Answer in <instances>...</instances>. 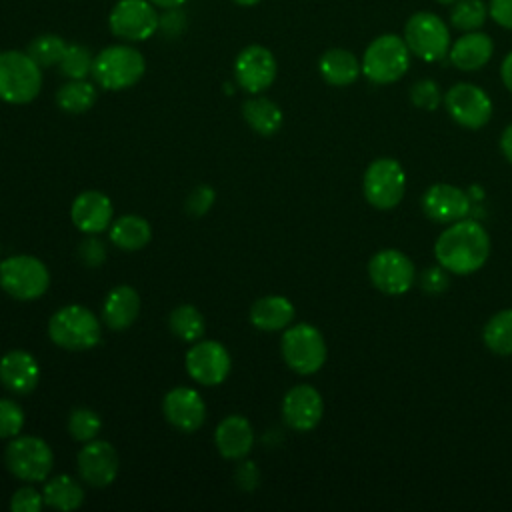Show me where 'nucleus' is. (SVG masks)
I'll return each instance as SVG.
<instances>
[{"label": "nucleus", "mask_w": 512, "mask_h": 512, "mask_svg": "<svg viewBox=\"0 0 512 512\" xmlns=\"http://www.w3.org/2000/svg\"><path fill=\"white\" fill-rule=\"evenodd\" d=\"M404 42L418 58L436 62L450 50V30L440 16L422 10L408 18L404 26Z\"/></svg>", "instance_id": "nucleus-10"}, {"label": "nucleus", "mask_w": 512, "mask_h": 512, "mask_svg": "<svg viewBox=\"0 0 512 512\" xmlns=\"http://www.w3.org/2000/svg\"><path fill=\"white\" fill-rule=\"evenodd\" d=\"M324 414L320 392L310 384L290 388L282 400V418L296 432H308L318 426Z\"/></svg>", "instance_id": "nucleus-17"}, {"label": "nucleus", "mask_w": 512, "mask_h": 512, "mask_svg": "<svg viewBox=\"0 0 512 512\" xmlns=\"http://www.w3.org/2000/svg\"><path fill=\"white\" fill-rule=\"evenodd\" d=\"M410 100L420 110H436L442 102V92L434 80L422 78L412 84Z\"/></svg>", "instance_id": "nucleus-38"}, {"label": "nucleus", "mask_w": 512, "mask_h": 512, "mask_svg": "<svg viewBox=\"0 0 512 512\" xmlns=\"http://www.w3.org/2000/svg\"><path fill=\"white\" fill-rule=\"evenodd\" d=\"M294 320V304L284 296L258 298L250 308V322L264 332L286 328Z\"/></svg>", "instance_id": "nucleus-25"}, {"label": "nucleus", "mask_w": 512, "mask_h": 512, "mask_svg": "<svg viewBox=\"0 0 512 512\" xmlns=\"http://www.w3.org/2000/svg\"><path fill=\"white\" fill-rule=\"evenodd\" d=\"M436 2H440V4H446V6H448V4H456L458 0H436Z\"/></svg>", "instance_id": "nucleus-49"}, {"label": "nucleus", "mask_w": 512, "mask_h": 512, "mask_svg": "<svg viewBox=\"0 0 512 512\" xmlns=\"http://www.w3.org/2000/svg\"><path fill=\"white\" fill-rule=\"evenodd\" d=\"M260 480V472L256 468L254 462H242L238 468H236V484L242 488V490H254L256 484Z\"/></svg>", "instance_id": "nucleus-44"}, {"label": "nucleus", "mask_w": 512, "mask_h": 512, "mask_svg": "<svg viewBox=\"0 0 512 512\" xmlns=\"http://www.w3.org/2000/svg\"><path fill=\"white\" fill-rule=\"evenodd\" d=\"M186 370L192 380L204 386L222 384L230 372L228 350L216 340H200L186 352Z\"/></svg>", "instance_id": "nucleus-15"}, {"label": "nucleus", "mask_w": 512, "mask_h": 512, "mask_svg": "<svg viewBox=\"0 0 512 512\" xmlns=\"http://www.w3.org/2000/svg\"><path fill=\"white\" fill-rule=\"evenodd\" d=\"M214 442L218 452L224 458L238 460L244 458L254 444V430L252 424L240 416V414H230L220 420L214 432Z\"/></svg>", "instance_id": "nucleus-22"}, {"label": "nucleus", "mask_w": 512, "mask_h": 512, "mask_svg": "<svg viewBox=\"0 0 512 512\" xmlns=\"http://www.w3.org/2000/svg\"><path fill=\"white\" fill-rule=\"evenodd\" d=\"M138 312H140L138 292L128 284H120L106 294L104 306H102V320L112 330H124L134 324V320L138 318Z\"/></svg>", "instance_id": "nucleus-24"}, {"label": "nucleus", "mask_w": 512, "mask_h": 512, "mask_svg": "<svg viewBox=\"0 0 512 512\" xmlns=\"http://www.w3.org/2000/svg\"><path fill=\"white\" fill-rule=\"evenodd\" d=\"M40 380V366L30 352L10 350L0 358V382L14 394H30Z\"/></svg>", "instance_id": "nucleus-21"}, {"label": "nucleus", "mask_w": 512, "mask_h": 512, "mask_svg": "<svg viewBox=\"0 0 512 512\" xmlns=\"http://www.w3.org/2000/svg\"><path fill=\"white\" fill-rule=\"evenodd\" d=\"M120 470L116 448L106 440H90L78 452V472L84 482L96 488L112 484Z\"/></svg>", "instance_id": "nucleus-16"}, {"label": "nucleus", "mask_w": 512, "mask_h": 512, "mask_svg": "<svg viewBox=\"0 0 512 512\" xmlns=\"http://www.w3.org/2000/svg\"><path fill=\"white\" fill-rule=\"evenodd\" d=\"M50 284L48 268L30 254H14L0 262V286L16 300H36Z\"/></svg>", "instance_id": "nucleus-6"}, {"label": "nucleus", "mask_w": 512, "mask_h": 512, "mask_svg": "<svg viewBox=\"0 0 512 512\" xmlns=\"http://www.w3.org/2000/svg\"><path fill=\"white\" fill-rule=\"evenodd\" d=\"M488 14L498 26L512 30V0H490Z\"/></svg>", "instance_id": "nucleus-43"}, {"label": "nucleus", "mask_w": 512, "mask_h": 512, "mask_svg": "<svg viewBox=\"0 0 512 512\" xmlns=\"http://www.w3.org/2000/svg\"><path fill=\"white\" fill-rule=\"evenodd\" d=\"M420 286L426 294H440L448 288V274L446 270L438 264L434 268H426L420 276Z\"/></svg>", "instance_id": "nucleus-42"}, {"label": "nucleus", "mask_w": 512, "mask_h": 512, "mask_svg": "<svg viewBox=\"0 0 512 512\" xmlns=\"http://www.w3.org/2000/svg\"><path fill=\"white\" fill-rule=\"evenodd\" d=\"M66 48H68V44L64 42V38H60L56 34H42L30 42L28 56L40 68H50L54 64H60Z\"/></svg>", "instance_id": "nucleus-34"}, {"label": "nucleus", "mask_w": 512, "mask_h": 512, "mask_svg": "<svg viewBox=\"0 0 512 512\" xmlns=\"http://www.w3.org/2000/svg\"><path fill=\"white\" fill-rule=\"evenodd\" d=\"M24 410L18 402L0 398V438H14L22 432Z\"/></svg>", "instance_id": "nucleus-37"}, {"label": "nucleus", "mask_w": 512, "mask_h": 512, "mask_svg": "<svg viewBox=\"0 0 512 512\" xmlns=\"http://www.w3.org/2000/svg\"><path fill=\"white\" fill-rule=\"evenodd\" d=\"M42 506H44V496L32 486L18 488L10 500V508L14 512H38Z\"/></svg>", "instance_id": "nucleus-40"}, {"label": "nucleus", "mask_w": 512, "mask_h": 512, "mask_svg": "<svg viewBox=\"0 0 512 512\" xmlns=\"http://www.w3.org/2000/svg\"><path fill=\"white\" fill-rule=\"evenodd\" d=\"M500 150L504 158L512 164V124H508L500 136Z\"/></svg>", "instance_id": "nucleus-45"}, {"label": "nucleus", "mask_w": 512, "mask_h": 512, "mask_svg": "<svg viewBox=\"0 0 512 512\" xmlns=\"http://www.w3.org/2000/svg\"><path fill=\"white\" fill-rule=\"evenodd\" d=\"M78 256H80V260H82L86 266L96 268V266H100V264L106 260V246L102 244L100 238L88 236V238H84V240L78 244Z\"/></svg>", "instance_id": "nucleus-41"}, {"label": "nucleus", "mask_w": 512, "mask_h": 512, "mask_svg": "<svg viewBox=\"0 0 512 512\" xmlns=\"http://www.w3.org/2000/svg\"><path fill=\"white\" fill-rule=\"evenodd\" d=\"M318 70L330 86H350L358 80L362 64L350 50L330 48L320 56Z\"/></svg>", "instance_id": "nucleus-26"}, {"label": "nucleus", "mask_w": 512, "mask_h": 512, "mask_svg": "<svg viewBox=\"0 0 512 512\" xmlns=\"http://www.w3.org/2000/svg\"><path fill=\"white\" fill-rule=\"evenodd\" d=\"M6 468L20 480H46L54 466L52 448L38 436H14L4 452Z\"/></svg>", "instance_id": "nucleus-9"}, {"label": "nucleus", "mask_w": 512, "mask_h": 512, "mask_svg": "<svg viewBox=\"0 0 512 512\" xmlns=\"http://www.w3.org/2000/svg\"><path fill=\"white\" fill-rule=\"evenodd\" d=\"M112 212L114 208L110 198L98 190L80 192L70 208L72 222L86 234L104 232L112 224Z\"/></svg>", "instance_id": "nucleus-20"}, {"label": "nucleus", "mask_w": 512, "mask_h": 512, "mask_svg": "<svg viewBox=\"0 0 512 512\" xmlns=\"http://www.w3.org/2000/svg\"><path fill=\"white\" fill-rule=\"evenodd\" d=\"M362 192L376 210H392L400 204L406 192V174L398 160L376 158L364 172Z\"/></svg>", "instance_id": "nucleus-8"}, {"label": "nucleus", "mask_w": 512, "mask_h": 512, "mask_svg": "<svg viewBox=\"0 0 512 512\" xmlns=\"http://www.w3.org/2000/svg\"><path fill=\"white\" fill-rule=\"evenodd\" d=\"M92 64H94V56L90 54V50L86 46L68 44L58 66H60V72L68 80H80V78H86L88 74H92Z\"/></svg>", "instance_id": "nucleus-35"}, {"label": "nucleus", "mask_w": 512, "mask_h": 512, "mask_svg": "<svg viewBox=\"0 0 512 512\" xmlns=\"http://www.w3.org/2000/svg\"><path fill=\"white\" fill-rule=\"evenodd\" d=\"M238 6H256L260 0H234Z\"/></svg>", "instance_id": "nucleus-48"}, {"label": "nucleus", "mask_w": 512, "mask_h": 512, "mask_svg": "<svg viewBox=\"0 0 512 512\" xmlns=\"http://www.w3.org/2000/svg\"><path fill=\"white\" fill-rule=\"evenodd\" d=\"M108 26L116 38L144 42L160 26V16L150 0H118L108 16Z\"/></svg>", "instance_id": "nucleus-11"}, {"label": "nucleus", "mask_w": 512, "mask_h": 512, "mask_svg": "<svg viewBox=\"0 0 512 512\" xmlns=\"http://www.w3.org/2000/svg\"><path fill=\"white\" fill-rule=\"evenodd\" d=\"M242 116L248 122V126L262 136H270L282 126L280 106L264 96L248 98L242 104Z\"/></svg>", "instance_id": "nucleus-28"}, {"label": "nucleus", "mask_w": 512, "mask_h": 512, "mask_svg": "<svg viewBox=\"0 0 512 512\" xmlns=\"http://www.w3.org/2000/svg\"><path fill=\"white\" fill-rule=\"evenodd\" d=\"M444 106L456 124L478 130L492 118V100L476 84L458 82L444 94Z\"/></svg>", "instance_id": "nucleus-13"}, {"label": "nucleus", "mask_w": 512, "mask_h": 512, "mask_svg": "<svg viewBox=\"0 0 512 512\" xmlns=\"http://www.w3.org/2000/svg\"><path fill=\"white\" fill-rule=\"evenodd\" d=\"M434 256L450 274H472L480 270L490 256V236L484 226L474 220H456L438 236Z\"/></svg>", "instance_id": "nucleus-1"}, {"label": "nucleus", "mask_w": 512, "mask_h": 512, "mask_svg": "<svg viewBox=\"0 0 512 512\" xmlns=\"http://www.w3.org/2000/svg\"><path fill=\"white\" fill-rule=\"evenodd\" d=\"M146 70L140 50L128 44H112L94 56L92 76L104 90H126L134 86Z\"/></svg>", "instance_id": "nucleus-3"}, {"label": "nucleus", "mask_w": 512, "mask_h": 512, "mask_svg": "<svg viewBox=\"0 0 512 512\" xmlns=\"http://www.w3.org/2000/svg\"><path fill=\"white\" fill-rule=\"evenodd\" d=\"M168 328L184 342H196L204 334V316L192 304L176 306L168 316Z\"/></svg>", "instance_id": "nucleus-32"}, {"label": "nucleus", "mask_w": 512, "mask_h": 512, "mask_svg": "<svg viewBox=\"0 0 512 512\" xmlns=\"http://www.w3.org/2000/svg\"><path fill=\"white\" fill-rule=\"evenodd\" d=\"M488 16V6L482 0H458L450 10V24L462 32L478 30Z\"/></svg>", "instance_id": "nucleus-33"}, {"label": "nucleus", "mask_w": 512, "mask_h": 512, "mask_svg": "<svg viewBox=\"0 0 512 512\" xmlns=\"http://www.w3.org/2000/svg\"><path fill=\"white\" fill-rule=\"evenodd\" d=\"M164 418L180 432H194L204 424L206 406L202 396L188 386L172 388L162 400Z\"/></svg>", "instance_id": "nucleus-18"}, {"label": "nucleus", "mask_w": 512, "mask_h": 512, "mask_svg": "<svg viewBox=\"0 0 512 512\" xmlns=\"http://www.w3.org/2000/svg\"><path fill=\"white\" fill-rule=\"evenodd\" d=\"M484 344L498 356H512V308L496 312L484 326Z\"/></svg>", "instance_id": "nucleus-31"}, {"label": "nucleus", "mask_w": 512, "mask_h": 512, "mask_svg": "<svg viewBox=\"0 0 512 512\" xmlns=\"http://www.w3.org/2000/svg\"><path fill=\"white\" fill-rule=\"evenodd\" d=\"M42 88L40 66L20 50L0 52V100L8 104H28Z\"/></svg>", "instance_id": "nucleus-4"}, {"label": "nucleus", "mask_w": 512, "mask_h": 512, "mask_svg": "<svg viewBox=\"0 0 512 512\" xmlns=\"http://www.w3.org/2000/svg\"><path fill=\"white\" fill-rule=\"evenodd\" d=\"M424 214L440 224H452L466 218L470 212V198L464 190L452 184H432L422 196Z\"/></svg>", "instance_id": "nucleus-19"}, {"label": "nucleus", "mask_w": 512, "mask_h": 512, "mask_svg": "<svg viewBox=\"0 0 512 512\" xmlns=\"http://www.w3.org/2000/svg\"><path fill=\"white\" fill-rule=\"evenodd\" d=\"M154 6H158V8H164V10H168V8H178V6H182L186 0H150Z\"/></svg>", "instance_id": "nucleus-47"}, {"label": "nucleus", "mask_w": 512, "mask_h": 512, "mask_svg": "<svg viewBox=\"0 0 512 512\" xmlns=\"http://www.w3.org/2000/svg\"><path fill=\"white\" fill-rule=\"evenodd\" d=\"M44 504L56 510H76L84 502L82 486L68 474H56L46 480L44 490Z\"/></svg>", "instance_id": "nucleus-29"}, {"label": "nucleus", "mask_w": 512, "mask_h": 512, "mask_svg": "<svg viewBox=\"0 0 512 512\" xmlns=\"http://www.w3.org/2000/svg\"><path fill=\"white\" fill-rule=\"evenodd\" d=\"M214 200H216L214 188H210L206 184H200V186H196L188 194V198H186V212L192 214V216H202V214H206L212 208Z\"/></svg>", "instance_id": "nucleus-39"}, {"label": "nucleus", "mask_w": 512, "mask_h": 512, "mask_svg": "<svg viewBox=\"0 0 512 512\" xmlns=\"http://www.w3.org/2000/svg\"><path fill=\"white\" fill-rule=\"evenodd\" d=\"M500 76H502V82L504 86L512 92V52L506 54V58L502 60V66H500Z\"/></svg>", "instance_id": "nucleus-46"}, {"label": "nucleus", "mask_w": 512, "mask_h": 512, "mask_svg": "<svg viewBox=\"0 0 512 512\" xmlns=\"http://www.w3.org/2000/svg\"><path fill=\"white\" fill-rule=\"evenodd\" d=\"M100 320L80 304H66L50 316L48 336L50 340L72 352L90 350L100 342Z\"/></svg>", "instance_id": "nucleus-2"}, {"label": "nucleus", "mask_w": 512, "mask_h": 512, "mask_svg": "<svg viewBox=\"0 0 512 512\" xmlns=\"http://www.w3.org/2000/svg\"><path fill=\"white\" fill-rule=\"evenodd\" d=\"M96 88L88 80H68L56 92V104L70 114H82L96 102Z\"/></svg>", "instance_id": "nucleus-30"}, {"label": "nucleus", "mask_w": 512, "mask_h": 512, "mask_svg": "<svg viewBox=\"0 0 512 512\" xmlns=\"http://www.w3.org/2000/svg\"><path fill=\"white\" fill-rule=\"evenodd\" d=\"M284 362L298 374H314L326 362V342L322 332L306 322L290 326L280 340Z\"/></svg>", "instance_id": "nucleus-7"}, {"label": "nucleus", "mask_w": 512, "mask_h": 512, "mask_svg": "<svg viewBox=\"0 0 512 512\" xmlns=\"http://www.w3.org/2000/svg\"><path fill=\"white\" fill-rule=\"evenodd\" d=\"M102 420L90 408H74L68 416V432L78 442H90L100 434Z\"/></svg>", "instance_id": "nucleus-36"}, {"label": "nucleus", "mask_w": 512, "mask_h": 512, "mask_svg": "<svg viewBox=\"0 0 512 512\" xmlns=\"http://www.w3.org/2000/svg\"><path fill=\"white\" fill-rule=\"evenodd\" d=\"M494 52V42L488 34L484 32H466L460 36L448 50L450 62L464 72H474L480 70L482 66L488 64Z\"/></svg>", "instance_id": "nucleus-23"}, {"label": "nucleus", "mask_w": 512, "mask_h": 512, "mask_svg": "<svg viewBox=\"0 0 512 512\" xmlns=\"http://www.w3.org/2000/svg\"><path fill=\"white\" fill-rule=\"evenodd\" d=\"M276 70L274 54L260 44L246 46L234 60V78L248 94H260L270 88L276 78Z\"/></svg>", "instance_id": "nucleus-14"}, {"label": "nucleus", "mask_w": 512, "mask_h": 512, "mask_svg": "<svg viewBox=\"0 0 512 512\" xmlns=\"http://www.w3.org/2000/svg\"><path fill=\"white\" fill-rule=\"evenodd\" d=\"M152 238V228L146 218L136 214L120 216L110 226V240L122 250H140Z\"/></svg>", "instance_id": "nucleus-27"}, {"label": "nucleus", "mask_w": 512, "mask_h": 512, "mask_svg": "<svg viewBox=\"0 0 512 512\" xmlns=\"http://www.w3.org/2000/svg\"><path fill=\"white\" fill-rule=\"evenodd\" d=\"M368 278L380 292L398 296L412 288L416 280V268L404 252L386 248L370 258Z\"/></svg>", "instance_id": "nucleus-12"}, {"label": "nucleus", "mask_w": 512, "mask_h": 512, "mask_svg": "<svg viewBox=\"0 0 512 512\" xmlns=\"http://www.w3.org/2000/svg\"><path fill=\"white\" fill-rule=\"evenodd\" d=\"M362 74L374 84H392L400 80L410 66V50L404 38L382 34L374 38L362 56Z\"/></svg>", "instance_id": "nucleus-5"}]
</instances>
